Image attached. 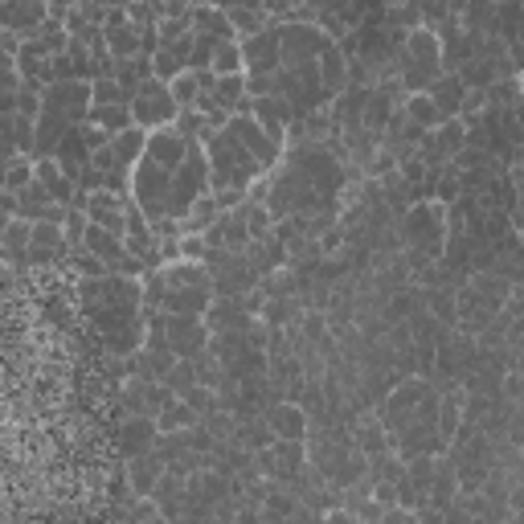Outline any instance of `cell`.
Listing matches in <instances>:
<instances>
[{"label": "cell", "mask_w": 524, "mask_h": 524, "mask_svg": "<svg viewBox=\"0 0 524 524\" xmlns=\"http://www.w3.org/2000/svg\"><path fill=\"white\" fill-rule=\"evenodd\" d=\"M127 193L152 222H185L193 205L213 193L205 140H193L181 123L156 127L140 164L131 168Z\"/></svg>", "instance_id": "6da1fadb"}, {"label": "cell", "mask_w": 524, "mask_h": 524, "mask_svg": "<svg viewBox=\"0 0 524 524\" xmlns=\"http://www.w3.org/2000/svg\"><path fill=\"white\" fill-rule=\"evenodd\" d=\"M344 193V168L324 148L303 140L254 185V197H267L275 217H316Z\"/></svg>", "instance_id": "7a4b0ae2"}, {"label": "cell", "mask_w": 524, "mask_h": 524, "mask_svg": "<svg viewBox=\"0 0 524 524\" xmlns=\"http://www.w3.org/2000/svg\"><path fill=\"white\" fill-rule=\"evenodd\" d=\"M82 308L91 316L107 340L111 353L131 357L148 340V320H144V279L136 275H95L78 283Z\"/></svg>", "instance_id": "3957f363"}, {"label": "cell", "mask_w": 524, "mask_h": 524, "mask_svg": "<svg viewBox=\"0 0 524 524\" xmlns=\"http://www.w3.org/2000/svg\"><path fill=\"white\" fill-rule=\"evenodd\" d=\"M213 271H205L193 258L160 262L144 275V303L152 312L172 316H209L213 308Z\"/></svg>", "instance_id": "277c9868"}, {"label": "cell", "mask_w": 524, "mask_h": 524, "mask_svg": "<svg viewBox=\"0 0 524 524\" xmlns=\"http://www.w3.org/2000/svg\"><path fill=\"white\" fill-rule=\"evenodd\" d=\"M205 156H209L213 193H246V189H254L262 177H267L262 160L234 136L230 127H217L213 136L205 140Z\"/></svg>", "instance_id": "5b68a950"}, {"label": "cell", "mask_w": 524, "mask_h": 524, "mask_svg": "<svg viewBox=\"0 0 524 524\" xmlns=\"http://www.w3.org/2000/svg\"><path fill=\"white\" fill-rule=\"evenodd\" d=\"M447 238H451L447 201H418V205L402 217V242H406L418 258H443Z\"/></svg>", "instance_id": "8992f818"}, {"label": "cell", "mask_w": 524, "mask_h": 524, "mask_svg": "<svg viewBox=\"0 0 524 524\" xmlns=\"http://www.w3.org/2000/svg\"><path fill=\"white\" fill-rule=\"evenodd\" d=\"M181 111H185V107L177 103V95H172V86H168L164 78H156V74L131 91V115H136V123L148 127V131L177 123Z\"/></svg>", "instance_id": "52a82bcc"}, {"label": "cell", "mask_w": 524, "mask_h": 524, "mask_svg": "<svg viewBox=\"0 0 524 524\" xmlns=\"http://www.w3.org/2000/svg\"><path fill=\"white\" fill-rule=\"evenodd\" d=\"M148 324H156V328L164 332L168 348H172L177 357H201L205 348L213 344L209 316H172V312H152Z\"/></svg>", "instance_id": "ba28073f"}, {"label": "cell", "mask_w": 524, "mask_h": 524, "mask_svg": "<svg viewBox=\"0 0 524 524\" xmlns=\"http://www.w3.org/2000/svg\"><path fill=\"white\" fill-rule=\"evenodd\" d=\"M50 21H54V9L46 0H5V5H0V25L9 33H21L25 41L37 37Z\"/></svg>", "instance_id": "9c48e42d"}, {"label": "cell", "mask_w": 524, "mask_h": 524, "mask_svg": "<svg viewBox=\"0 0 524 524\" xmlns=\"http://www.w3.org/2000/svg\"><path fill=\"white\" fill-rule=\"evenodd\" d=\"M262 418L271 422L275 439H295V443H308V439H312V422H308V410H303V406H295V398L267 406V414H262Z\"/></svg>", "instance_id": "30bf717a"}, {"label": "cell", "mask_w": 524, "mask_h": 524, "mask_svg": "<svg viewBox=\"0 0 524 524\" xmlns=\"http://www.w3.org/2000/svg\"><path fill=\"white\" fill-rule=\"evenodd\" d=\"M160 447V422L152 414H131L123 426H119V451L127 459H136L144 451H156Z\"/></svg>", "instance_id": "8fae6325"}, {"label": "cell", "mask_w": 524, "mask_h": 524, "mask_svg": "<svg viewBox=\"0 0 524 524\" xmlns=\"http://www.w3.org/2000/svg\"><path fill=\"white\" fill-rule=\"evenodd\" d=\"M164 471H168V455H164L160 447H156V451H144V455H136V459H127L131 492H136V496H152Z\"/></svg>", "instance_id": "7c38bea8"}, {"label": "cell", "mask_w": 524, "mask_h": 524, "mask_svg": "<svg viewBox=\"0 0 524 524\" xmlns=\"http://www.w3.org/2000/svg\"><path fill=\"white\" fill-rule=\"evenodd\" d=\"M402 115H406V123H414V127H422V131H434V127H443V123L451 119L439 103H434V95H430V91H410V95H406Z\"/></svg>", "instance_id": "4fadbf2b"}, {"label": "cell", "mask_w": 524, "mask_h": 524, "mask_svg": "<svg viewBox=\"0 0 524 524\" xmlns=\"http://www.w3.org/2000/svg\"><path fill=\"white\" fill-rule=\"evenodd\" d=\"M29 246H33V222L21 213H9L5 222V254H9V267H21L29 262Z\"/></svg>", "instance_id": "5bb4252c"}, {"label": "cell", "mask_w": 524, "mask_h": 524, "mask_svg": "<svg viewBox=\"0 0 524 524\" xmlns=\"http://www.w3.org/2000/svg\"><path fill=\"white\" fill-rule=\"evenodd\" d=\"M148 136H152L148 127L131 123V127H123V131H115V136H111V152L119 156V164L136 168V164H140V156H144V148H148Z\"/></svg>", "instance_id": "9a60e30c"}, {"label": "cell", "mask_w": 524, "mask_h": 524, "mask_svg": "<svg viewBox=\"0 0 524 524\" xmlns=\"http://www.w3.org/2000/svg\"><path fill=\"white\" fill-rule=\"evenodd\" d=\"M107 50H111V58H115V62L144 54V50H140V25H136V21L107 25Z\"/></svg>", "instance_id": "2e32d148"}, {"label": "cell", "mask_w": 524, "mask_h": 524, "mask_svg": "<svg viewBox=\"0 0 524 524\" xmlns=\"http://www.w3.org/2000/svg\"><path fill=\"white\" fill-rule=\"evenodd\" d=\"M213 74H246V54H242V41L238 37H226L217 41L213 50V62H209Z\"/></svg>", "instance_id": "e0dca14e"}, {"label": "cell", "mask_w": 524, "mask_h": 524, "mask_svg": "<svg viewBox=\"0 0 524 524\" xmlns=\"http://www.w3.org/2000/svg\"><path fill=\"white\" fill-rule=\"evenodd\" d=\"M156 422H160V434H172V430H189V426H197L201 414H197L185 398H172V402L156 414Z\"/></svg>", "instance_id": "ac0fdd59"}, {"label": "cell", "mask_w": 524, "mask_h": 524, "mask_svg": "<svg viewBox=\"0 0 524 524\" xmlns=\"http://www.w3.org/2000/svg\"><path fill=\"white\" fill-rule=\"evenodd\" d=\"M91 123H99L103 131H123L136 123V115H131V103H107V107H91Z\"/></svg>", "instance_id": "d6986e66"}, {"label": "cell", "mask_w": 524, "mask_h": 524, "mask_svg": "<svg viewBox=\"0 0 524 524\" xmlns=\"http://www.w3.org/2000/svg\"><path fill=\"white\" fill-rule=\"evenodd\" d=\"M91 95H95V107H107V103H131V86L119 82L115 74H103V78H91Z\"/></svg>", "instance_id": "ffe728a7"}, {"label": "cell", "mask_w": 524, "mask_h": 524, "mask_svg": "<svg viewBox=\"0 0 524 524\" xmlns=\"http://www.w3.org/2000/svg\"><path fill=\"white\" fill-rule=\"evenodd\" d=\"M230 25H234V37L238 41H246V37H254V33H262L267 29V13L262 9H230Z\"/></svg>", "instance_id": "44dd1931"}, {"label": "cell", "mask_w": 524, "mask_h": 524, "mask_svg": "<svg viewBox=\"0 0 524 524\" xmlns=\"http://www.w3.org/2000/svg\"><path fill=\"white\" fill-rule=\"evenodd\" d=\"M46 5L54 9V17H66L70 9H78V5H82V0H46Z\"/></svg>", "instance_id": "7402d4cb"}, {"label": "cell", "mask_w": 524, "mask_h": 524, "mask_svg": "<svg viewBox=\"0 0 524 524\" xmlns=\"http://www.w3.org/2000/svg\"><path fill=\"white\" fill-rule=\"evenodd\" d=\"M520 95H524V82H520Z\"/></svg>", "instance_id": "603a6c76"}]
</instances>
